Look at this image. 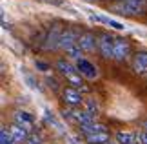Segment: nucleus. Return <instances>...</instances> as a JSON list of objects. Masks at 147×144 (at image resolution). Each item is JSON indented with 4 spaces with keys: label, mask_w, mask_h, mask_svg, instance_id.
Here are the masks:
<instances>
[{
    "label": "nucleus",
    "mask_w": 147,
    "mask_h": 144,
    "mask_svg": "<svg viewBox=\"0 0 147 144\" xmlns=\"http://www.w3.org/2000/svg\"><path fill=\"white\" fill-rule=\"evenodd\" d=\"M136 144H142V142H136Z\"/></svg>",
    "instance_id": "28"
},
{
    "label": "nucleus",
    "mask_w": 147,
    "mask_h": 144,
    "mask_svg": "<svg viewBox=\"0 0 147 144\" xmlns=\"http://www.w3.org/2000/svg\"><path fill=\"white\" fill-rule=\"evenodd\" d=\"M80 131L84 135H93V133H100V131H107L104 124L100 122H91V124H86V126H80Z\"/></svg>",
    "instance_id": "14"
},
{
    "label": "nucleus",
    "mask_w": 147,
    "mask_h": 144,
    "mask_svg": "<svg viewBox=\"0 0 147 144\" xmlns=\"http://www.w3.org/2000/svg\"><path fill=\"white\" fill-rule=\"evenodd\" d=\"M140 142H142V144H147V131H145V130L140 133Z\"/></svg>",
    "instance_id": "23"
},
{
    "label": "nucleus",
    "mask_w": 147,
    "mask_h": 144,
    "mask_svg": "<svg viewBox=\"0 0 147 144\" xmlns=\"http://www.w3.org/2000/svg\"><path fill=\"white\" fill-rule=\"evenodd\" d=\"M107 26L115 27V29H118V31H123V29H125V26H123V24H120V22H116V20H113V18H109V24H107Z\"/></svg>",
    "instance_id": "20"
},
{
    "label": "nucleus",
    "mask_w": 147,
    "mask_h": 144,
    "mask_svg": "<svg viewBox=\"0 0 147 144\" xmlns=\"http://www.w3.org/2000/svg\"><path fill=\"white\" fill-rule=\"evenodd\" d=\"M65 53L71 57V59H75V60H80V59H84V51H82V48L78 44H75V46H71V48H67L65 49Z\"/></svg>",
    "instance_id": "16"
},
{
    "label": "nucleus",
    "mask_w": 147,
    "mask_h": 144,
    "mask_svg": "<svg viewBox=\"0 0 147 144\" xmlns=\"http://www.w3.org/2000/svg\"><path fill=\"white\" fill-rule=\"evenodd\" d=\"M133 70L134 73H138V75H144L147 73V53H136L134 55V59H133Z\"/></svg>",
    "instance_id": "12"
},
{
    "label": "nucleus",
    "mask_w": 147,
    "mask_h": 144,
    "mask_svg": "<svg viewBox=\"0 0 147 144\" xmlns=\"http://www.w3.org/2000/svg\"><path fill=\"white\" fill-rule=\"evenodd\" d=\"M116 9L125 16H140L147 9V0H118Z\"/></svg>",
    "instance_id": "1"
},
{
    "label": "nucleus",
    "mask_w": 147,
    "mask_h": 144,
    "mask_svg": "<svg viewBox=\"0 0 147 144\" xmlns=\"http://www.w3.org/2000/svg\"><path fill=\"white\" fill-rule=\"evenodd\" d=\"M98 104H96V102H94V99H89V100H86V111H89V113H91L93 115V117H96V115H98Z\"/></svg>",
    "instance_id": "18"
},
{
    "label": "nucleus",
    "mask_w": 147,
    "mask_h": 144,
    "mask_svg": "<svg viewBox=\"0 0 147 144\" xmlns=\"http://www.w3.org/2000/svg\"><path fill=\"white\" fill-rule=\"evenodd\" d=\"M115 141L118 144H136L140 142V135H133L129 131H118L115 135Z\"/></svg>",
    "instance_id": "13"
},
{
    "label": "nucleus",
    "mask_w": 147,
    "mask_h": 144,
    "mask_svg": "<svg viewBox=\"0 0 147 144\" xmlns=\"http://www.w3.org/2000/svg\"><path fill=\"white\" fill-rule=\"evenodd\" d=\"M144 130L147 131V120H145V122H144Z\"/></svg>",
    "instance_id": "25"
},
{
    "label": "nucleus",
    "mask_w": 147,
    "mask_h": 144,
    "mask_svg": "<svg viewBox=\"0 0 147 144\" xmlns=\"http://www.w3.org/2000/svg\"><path fill=\"white\" fill-rule=\"evenodd\" d=\"M86 141H87L89 144H107V142H109V133H107V131L93 133V135H87Z\"/></svg>",
    "instance_id": "15"
},
{
    "label": "nucleus",
    "mask_w": 147,
    "mask_h": 144,
    "mask_svg": "<svg viewBox=\"0 0 147 144\" xmlns=\"http://www.w3.org/2000/svg\"><path fill=\"white\" fill-rule=\"evenodd\" d=\"M107 144H118V142H111V141H109V142H107Z\"/></svg>",
    "instance_id": "26"
},
{
    "label": "nucleus",
    "mask_w": 147,
    "mask_h": 144,
    "mask_svg": "<svg viewBox=\"0 0 147 144\" xmlns=\"http://www.w3.org/2000/svg\"><path fill=\"white\" fill-rule=\"evenodd\" d=\"M78 37H80V33H76L73 29H64V33H62V37H60V48L67 49V48H71V46L78 44Z\"/></svg>",
    "instance_id": "9"
},
{
    "label": "nucleus",
    "mask_w": 147,
    "mask_h": 144,
    "mask_svg": "<svg viewBox=\"0 0 147 144\" xmlns=\"http://www.w3.org/2000/svg\"><path fill=\"white\" fill-rule=\"evenodd\" d=\"M0 144H13V137H11V131L5 130L2 126V130H0Z\"/></svg>",
    "instance_id": "17"
},
{
    "label": "nucleus",
    "mask_w": 147,
    "mask_h": 144,
    "mask_svg": "<svg viewBox=\"0 0 147 144\" xmlns=\"http://www.w3.org/2000/svg\"><path fill=\"white\" fill-rule=\"evenodd\" d=\"M78 46L82 48L84 53H93L94 49H98V38L94 37L93 33L84 31V33H80V37H78Z\"/></svg>",
    "instance_id": "4"
},
{
    "label": "nucleus",
    "mask_w": 147,
    "mask_h": 144,
    "mask_svg": "<svg viewBox=\"0 0 147 144\" xmlns=\"http://www.w3.org/2000/svg\"><path fill=\"white\" fill-rule=\"evenodd\" d=\"M127 55H129V42L123 40V38H116L115 37V57H113V59L122 62V60L127 59Z\"/></svg>",
    "instance_id": "8"
},
{
    "label": "nucleus",
    "mask_w": 147,
    "mask_h": 144,
    "mask_svg": "<svg viewBox=\"0 0 147 144\" xmlns=\"http://www.w3.org/2000/svg\"><path fill=\"white\" fill-rule=\"evenodd\" d=\"M36 68H40V71H47L49 70V64H46L44 60H36Z\"/></svg>",
    "instance_id": "22"
},
{
    "label": "nucleus",
    "mask_w": 147,
    "mask_h": 144,
    "mask_svg": "<svg viewBox=\"0 0 147 144\" xmlns=\"http://www.w3.org/2000/svg\"><path fill=\"white\" fill-rule=\"evenodd\" d=\"M26 144H42V137L40 135H29Z\"/></svg>",
    "instance_id": "21"
},
{
    "label": "nucleus",
    "mask_w": 147,
    "mask_h": 144,
    "mask_svg": "<svg viewBox=\"0 0 147 144\" xmlns=\"http://www.w3.org/2000/svg\"><path fill=\"white\" fill-rule=\"evenodd\" d=\"M44 2L53 4V5H64V2H62V0H44Z\"/></svg>",
    "instance_id": "24"
},
{
    "label": "nucleus",
    "mask_w": 147,
    "mask_h": 144,
    "mask_svg": "<svg viewBox=\"0 0 147 144\" xmlns=\"http://www.w3.org/2000/svg\"><path fill=\"white\" fill-rule=\"evenodd\" d=\"M62 33H64V29H62L58 24H55L49 29V33H47L46 42H44V48H46V49H56V48H60V37H62Z\"/></svg>",
    "instance_id": "5"
},
{
    "label": "nucleus",
    "mask_w": 147,
    "mask_h": 144,
    "mask_svg": "<svg viewBox=\"0 0 147 144\" xmlns=\"http://www.w3.org/2000/svg\"><path fill=\"white\" fill-rule=\"evenodd\" d=\"M9 131H11V137H13V144H24V142H27V139H29L27 130H24L18 124H13L9 128Z\"/></svg>",
    "instance_id": "11"
},
{
    "label": "nucleus",
    "mask_w": 147,
    "mask_h": 144,
    "mask_svg": "<svg viewBox=\"0 0 147 144\" xmlns=\"http://www.w3.org/2000/svg\"><path fill=\"white\" fill-rule=\"evenodd\" d=\"M26 82L29 84V88H33V89H38V91H40V86H38V82H35V80H33V77H31V75H26Z\"/></svg>",
    "instance_id": "19"
},
{
    "label": "nucleus",
    "mask_w": 147,
    "mask_h": 144,
    "mask_svg": "<svg viewBox=\"0 0 147 144\" xmlns=\"http://www.w3.org/2000/svg\"><path fill=\"white\" fill-rule=\"evenodd\" d=\"M76 68H78V71H80V75H84V77L89 78V80L98 78V70H96V66H94L91 60H87V59L76 60Z\"/></svg>",
    "instance_id": "6"
},
{
    "label": "nucleus",
    "mask_w": 147,
    "mask_h": 144,
    "mask_svg": "<svg viewBox=\"0 0 147 144\" xmlns=\"http://www.w3.org/2000/svg\"><path fill=\"white\" fill-rule=\"evenodd\" d=\"M62 99H64L65 104H69V106H80L82 102H84V97L82 93L78 91V88H73V86H69V88H65L64 91H62Z\"/></svg>",
    "instance_id": "7"
},
{
    "label": "nucleus",
    "mask_w": 147,
    "mask_h": 144,
    "mask_svg": "<svg viewBox=\"0 0 147 144\" xmlns=\"http://www.w3.org/2000/svg\"><path fill=\"white\" fill-rule=\"evenodd\" d=\"M87 2H94V0H87Z\"/></svg>",
    "instance_id": "27"
},
{
    "label": "nucleus",
    "mask_w": 147,
    "mask_h": 144,
    "mask_svg": "<svg viewBox=\"0 0 147 144\" xmlns=\"http://www.w3.org/2000/svg\"><path fill=\"white\" fill-rule=\"evenodd\" d=\"M15 124H18V126H22L24 130H27V131H31L33 130V124H35V119L31 117L27 111H16L15 113Z\"/></svg>",
    "instance_id": "10"
},
{
    "label": "nucleus",
    "mask_w": 147,
    "mask_h": 144,
    "mask_svg": "<svg viewBox=\"0 0 147 144\" xmlns=\"http://www.w3.org/2000/svg\"><path fill=\"white\" fill-rule=\"evenodd\" d=\"M98 51L104 59H113L115 57V37L100 35L98 37Z\"/></svg>",
    "instance_id": "3"
},
{
    "label": "nucleus",
    "mask_w": 147,
    "mask_h": 144,
    "mask_svg": "<svg viewBox=\"0 0 147 144\" xmlns=\"http://www.w3.org/2000/svg\"><path fill=\"white\" fill-rule=\"evenodd\" d=\"M56 70H58L62 75H65V78L73 84V88H82V77H80V71H78L76 66H73L71 62H67L64 59L56 60Z\"/></svg>",
    "instance_id": "2"
}]
</instances>
